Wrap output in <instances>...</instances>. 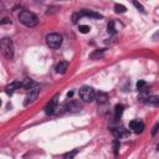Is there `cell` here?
I'll use <instances>...</instances> for the list:
<instances>
[{"label":"cell","mask_w":159,"mask_h":159,"mask_svg":"<svg viewBox=\"0 0 159 159\" xmlns=\"http://www.w3.org/2000/svg\"><path fill=\"white\" fill-rule=\"evenodd\" d=\"M1 53L6 60H12L14 57V43L9 37H4L0 42Z\"/></svg>","instance_id":"cell-2"},{"label":"cell","mask_w":159,"mask_h":159,"mask_svg":"<svg viewBox=\"0 0 159 159\" xmlns=\"http://www.w3.org/2000/svg\"><path fill=\"white\" fill-rule=\"evenodd\" d=\"M129 128H130L134 133H142L143 129H144V123H143L142 120L134 119V120H130V122H129Z\"/></svg>","instance_id":"cell-6"},{"label":"cell","mask_w":159,"mask_h":159,"mask_svg":"<svg viewBox=\"0 0 159 159\" xmlns=\"http://www.w3.org/2000/svg\"><path fill=\"white\" fill-rule=\"evenodd\" d=\"M103 53H104V50H96V51H93L89 55V58H92V60H99L103 56Z\"/></svg>","instance_id":"cell-13"},{"label":"cell","mask_w":159,"mask_h":159,"mask_svg":"<svg viewBox=\"0 0 159 159\" xmlns=\"http://www.w3.org/2000/svg\"><path fill=\"white\" fill-rule=\"evenodd\" d=\"M158 128H159V123H157V124L154 125V128H153V132H152V134H155V133H157V130H158Z\"/></svg>","instance_id":"cell-28"},{"label":"cell","mask_w":159,"mask_h":159,"mask_svg":"<svg viewBox=\"0 0 159 159\" xmlns=\"http://www.w3.org/2000/svg\"><path fill=\"white\" fill-rule=\"evenodd\" d=\"M80 15L81 16H86V17H92V19H101L102 17V15H99V14H97L94 11H91V10H82L80 12Z\"/></svg>","instance_id":"cell-11"},{"label":"cell","mask_w":159,"mask_h":159,"mask_svg":"<svg viewBox=\"0 0 159 159\" xmlns=\"http://www.w3.org/2000/svg\"><path fill=\"white\" fill-rule=\"evenodd\" d=\"M144 102L148 103V104L159 106V97H157V96H148V97L144 99Z\"/></svg>","instance_id":"cell-12"},{"label":"cell","mask_w":159,"mask_h":159,"mask_svg":"<svg viewBox=\"0 0 159 159\" xmlns=\"http://www.w3.org/2000/svg\"><path fill=\"white\" fill-rule=\"evenodd\" d=\"M152 37H153V40L159 41V30H158V31H155V32L153 34V36H152Z\"/></svg>","instance_id":"cell-27"},{"label":"cell","mask_w":159,"mask_h":159,"mask_svg":"<svg viewBox=\"0 0 159 159\" xmlns=\"http://www.w3.org/2000/svg\"><path fill=\"white\" fill-rule=\"evenodd\" d=\"M113 134H114L117 138H120V137L124 135L125 133H123V128H120V129H113Z\"/></svg>","instance_id":"cell-21"},{"label":"cell","mask_w":159,"mask_h":159,"mask_svg":"<svg viewBox=\"0 0 159 159\" xmlns=\"http://www.w3.org/2000/svg\"><path fill=\"white\" fill-rule=\"evenodd\" d=\"M19 21H20L24 26H26V27H35V26L37 25V22H39L37 16H36L34 12L27 11V10H22V11L20 12V15H19Z\"/></svg>","instance_id":"cell-1"},{"label":"cell","mask_w":159,"mask_h":159,"mask_svg":"<svg viewBox=\"0 0 159 159\" xmlns=\"http://www.w3.org/2000/svg\"><path fill=\"white\" fill-rule=\"evenodd\" d=\"M78 93H80L81 99L84 101V102H91V101H93L96 98V92L89 86H82L80 88V92Z\"/></svg>","instance_id":"cell-3"},{"label":"cell","mask_w":159,"mask_h":159,"mask_svg":"<svg viewBox=\"0 0 159 159\" xmlns=\"http://www.w3.org/2000/svg\"><path fill=\"white\" fill-rule=\"evenodd\" d=\"M76 154H77V150H73V152H70V153H66V154L63 155V158H65V159H68V158L71 159V158H73V157H75Z\"/></svg>","instance_id":"cell-23"},{"label":"cell","mask_w":159,"mask_h":159,"mask_svg":"<svg viewBox=\"0 0 159 159\" xmlns=\"http://www.w3.org/2000/svg\"><path fill=\"white\" fill-rule=\"evenodd\" d=\"M19 87H22V82H19V81L11 82L10 84H7V86L5 87V92H6L9 96H11V94L15 92V89L19 88Z\"/></svg>","instance_id":"cell-9"},{"label":"cell","mask_w":159,"mask_h":159,"mask_svg":"<svg viewBox=\"0 0 159 159\" xmlns=\"http://www.w3.org/2000/svg\"><path fill=\"white\" fill-rule=\"evenodd\" d=\"M57 96H55L47 104H46V107H45V112H46V114H52L53 112H55V109L57 108Z\"/></svg>","instance_id":"cell-7"},{"label":"cell","mask_w":159,"mask_h":159,"mask_svg":"<svg viewBox=\"0 0 159 159\" xmlns=\"http://www.w3.org/2000/svg\"><path fill=\"white\" fill-rule=\"evenodd\" d=\"M157 149H158V150H159V143H158V145H157Z\"/></svg>","instance_id":"cell-30"},{"label":"cell","mask_w":159,"mask_h":159,"mask_svg":"<svg viewBox=\"0 0 159 159\" xmlns=\"http://www.w3.org/2000/svg\"><path fill=\"white\" fill-rule=\"evenodd\" d=\"M132 1H133V5H134V6H135V7H137V9H138V10L140 11V12H143V14L145 12L144 7H143V6H142V5H140V4H139V2L137 1V0H132Z\"/></svg>","instance_id":"cell-22"},{"label":"cell","mask_w":159,"mask_h":159,"mask_svg":"<svg viewBox=\"0 0 159 159\" xmlns=\"http://www.w3.org/2000/svg\"><path fill=\"white\" fill-rule=\"evenodd\" d=\"M137 88H138V91H140V92H147V91H148V86H147V83H145L144 81L137 82Z\"/></svg>","instance_id":"cell-15"},{"label":"cell","mask_w":159,"mask_h":159,"mask_svg":"<svg viewBox=\"0 0 159 159\" xmlns=\"http://www.w3.org/2000/svg\"><path fill=\"white\" fill-rule=\"evenodd\" d=\"M123 109H124V107L122 104H117L116 106V109H114V118L116 119H119L120 118V116L123 113Z\"/></svg>","instance_id":"cell-14"},{"label":"cell","mask_w":159,"mask_h":159,"mask_svg":"<svg viewBox=\"0 0 159 159\" xmlns=\"http://www.w3.org/2000/svg\"><path fill=\"white\" fill-rule=\"evenodd\" d=\"M36 83L32 81V80H25L24 82H22V87L24 88H26V89H30L31 87H34Z\"/></svg>","instance_id":"cell-17"},{"label":"cell","mask_w":159,"mask_h":159,"mask_svg":"<svg viewBox=\"0 0 159 159\" xmlns=\"http://www.w3.org/2000/svg\"><path fill=\"white\" fill-rule=\"evenodd\" d=\"M72 94H73V92H72V91H70V92H68V93H67V97H68V98H70V97H71V96H72Z\"/></svg>","instance_id":"cell-29"},{"label":"cell","mask_w":159,"mask_h":159,"mask_svg":"<svg viewBox=\"0 0 159 159\" xmlns=\"http://www.w3.org/2000/svg\"><path fill=\"white\" fill-rule=\"evenodd\" d=\"M107 31L111 34V35H114L116 32H117V30H116V27H114V21H109L108 22V26H107Z\"/></svg>","instance_id":"cell-18"},{"label":"cell","mask_w":159,"mask_h":159,"mask_svg":"<svg viewBox=\"0 0 159 159\" xmlns=\"http://www.w3.org/2000/svg\"><path fill=\"white\" fill-rule=\"evenodd\" d=\"M65 108H66V111H68V112H78V111H81L82 106L80 104L78 101H70L68 103L65 104Z\"/></svg>","instance_id":"cell-8"},{"label":"cell","mask_w":159,"mask_h":159,"mask_svg":"<svg viewBox=\"0 0 159 159\" xmlns=\"http://www.w3.org/2000/svg\"><path fill=\"white\" fill-rule=\"evenodd\" d=\"M78 30H80L81 34H87V32H89L91 29H89V26H87V25H80Z\"/></svg>","instance_id":"cell-20"},{"label":"cell","mask_w":159,"mask_h":159,"mask_svg":"<svg viewBox=\"0 0 159 159\" xmlns=\"http://www.w3.org/2000/svg\"><path fill=\"white\" fill-rule=\"evenodd\" d=\"M113 149H114V154H118V149H119V142L114 140L113 143Z\"/></svg>","instance_id":"cell-24"},{"label":"cell","mask_w":159,"mask_h":159,"mask_svg":"<svg viewBox=\"0 0 159 159\" xmlns=\"http://www.w3.org/2000/svg\"><path fill=\"white\" fill-rule=\"evenodd\" d=\"M114 11H116L117 14H123V12L127 11V7H125L124 5H122V4H116V5H114Z\"/></svg>","instance_id":"cell-16"},{"label":"cell","mask_w":159,"mask_h":159,"mask_svg":"<svg viewBox=\"0 0 159 159\" xmlns=\"http://www.w3.org/2000/svg\"><path fill=\"white\" fill-rule=\"evenodd\" d=\"M5 24H11V20H10L9 17H4V19L1 20V25H5Z\"/></svg>","instance_id":"cell-26"},{"label":"cell","mask_w":159,"mask_h":159,"mask_svg":"<svg viewBox=\"0 0 159 159\" xmlns=\"http://www.w3.org/2000/svg\"><path fill=\"white\" fill-rule=\"evenodd\" d=\"M46 43L51 48H58L62 45V36L60 34H48L46 36Z\"/></svg>","instance_id":"cell-4"},{"label":"cell","mask_w":159,"mask_h":159,"mask_svg":"<svg viewBox=\"0 0 159 159\" xmlns=\"http://www.w3.org/2000/svg\"><path fill=\"white\" fill-rule=\"evenodd\" d=\"M39 92H40V86H39V84H35L34 87H31V88L29 89V92H27V96H26V98H25L24 104H25V106H29L30 103H32V102L37 98Z\"/></svg>","instance_id":"cell-5"},{"label":"cell","mask_w":159,"mask_h":159,"mask_svg":"<svg viewBox=\"0 0 159 159\" xmlns=\"http://www.w3.org/2000/svg\"><path fill=\"white\" fill-rule=\"evenodd\" d=\"M97 98H98V103H106V102H107V99H108L106 93H99Z\"/></svg>","instance_id":"cell-19"},{"label":"cell","mask_w":159,"mask_h":159,"mask_svg":"<svg viewBox=\"0 0 159 159\" xmlns=\"http://www.w3.org/2000/svg\"><path fill=\"white\" fill-rule=\"evenodd\" d=\"M67 68H68V62L67 61H61L56 66V72L60 73V75H63L67 71Z\"/></svg>","instance_id":"cell-10"},{"label":"cell","mask_w":159,"mask_h":159,"mask_svg":"<svg viewBox=\"0 0 159 159\" xmlns=\"http://www.w3.org/2000/svg\"><path fill=\"white\" fill-rule=\"evenodd\" d=\"M80 17H81L80 12H78V14H73V15H72V22H73V24H77V21H78Z\"/></svg>","instance_id":"cell-25"}]
</instances>
